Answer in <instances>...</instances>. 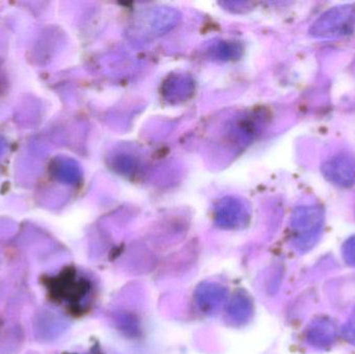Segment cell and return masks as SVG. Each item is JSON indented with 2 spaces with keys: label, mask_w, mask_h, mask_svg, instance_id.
I'll return each mask as SVG.
<instances>
[{
  "label": "cell",
  "mask_w": 355,
  "mask_h": 354,
  "mask_svg": "<svg viewBox=\"0 0 355 354\" xmlns=\"http://www.w3.org/2000/svg\"><path fill=\"white\" fill-rule=\"evenodd\" d=\"M322 211L318 208H304L297 211L293 222L294 241L300 251L312 249L322 233Z\"/></svg>",
  "instance_id": "6da1fadb"
},
{
  "label": "cell",
  "mask_w": 355,
  "mask_h": 354,
  "mask_svg": "<svg viewBox=\"0 0 355 354\" xmlns=\"http://www.w3.org/2000/svg\"><path fill=\"white\" fill-rule=\"evenodd\" d=\"M337 336V326L329 319L314 320L306 332L309 343L319 349L327 348L333 345Z\"/></svg>",
  "instance_id": "7a4b0ae2"
},
{
  "label": "cell",
  "mask_w": 355,
  "mask_h": 354,
  "mask_svg": "<svg viewBox=\"0 0 355 354\" xmlns=\"http://www.w3.org/2000/svg\"><path fill=\"white\" fill-rule=\"evenodd\" d=\"M327 170V176L331 177V180L337 184L348 185L352 182L354 176V166L348 159H339L331 162Z\"/></svg>",
  "instance_id": "277c9868"
},
{
  "label": "cell",
  "mask_w": 355,
  "mask_h": 354,
  "mask_svg": "<svg viewBox=\"0 0 355 354\" xmlns=\"http://www.w3.org/2000/svg\"><path fill=\"white\" fill-rule=\"evenodd\" d=\"M352 15L344 10L331 12L329 16L322 18L323 30L321 35H341L352 26Z\"/></svg>",
  "instance_id": "3957f363"
},
{
  "label": "cell",
  "mask_w": 355,
  "mask_h": 354,
  "mask_svg": "<svg viewBox=\"0 0 355 354\" xmlns=\"http://www.w3.org/2000/svg\"><path fill=\"white\" fill-rule=\"evenodd\" d=\"M342 336L350 344L355 345V311L342 328Z\"/></svg>",
  "instance_id": "8992f818"
},
{
  "label": "cell",
  "mask_w": 355,
  "mask_h": 354,
  "mask_svg": "<svg viewBox=\"0 0 355 354\" xmlns=\"http://www.w3.org/2000/svg\"><path fill=\"white\" fill-rule=\"evenodd\" d=\"M342 253H343V258L346 263L352 266V267H355V236L348 239L344 243Z\"/></svg>",
  "instance_id": "5b68a950"
}]
</instances>
